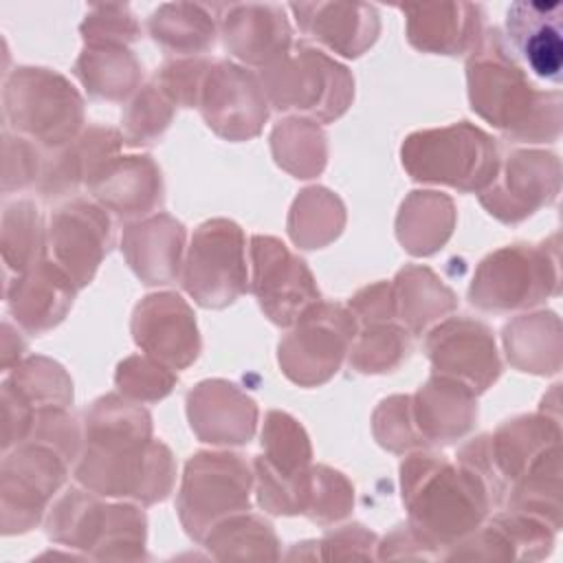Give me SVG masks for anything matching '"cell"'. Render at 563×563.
<instances>
[{
	"label": "cell",
	"instance_id": "484cf974",
	"mask_svg": "<svg viewBox=\"0 0 563 563\" xmlns=\"http://www.w3.org/2000/svg\"><path fill=\"white\" fill-rule=\"evenodd\" d=\"M44 224L37 207L29 200L13 202L2 216V260L7 275H24L42 262Z\"/></svg>",
	"mask_w": 563,
	"mask_h": 563
},
{
	"label": "cell",
	"instance_id": "52a82bcc",
	"mask_svg": "<svg viewBox=\"0 0 563 563\" xmlns=\"http://www.w3.org/2000/svg\"><path fill=\"white\" fill-rule=\"evenodd\" d=\"M183 286L205 308H222L244 292V240L235 222L209 220L198 227L185 262Z\"/></svg>",
	"mask_w": 563,
	"mask_h": 563
},
{
	"label": "cell",
	"instance_id": "ba28073f",
	"mask_svg": "<svg viewBox=\"0 0 563 563\" xmlns=\"http://www.w3.org/2000/svg\"><path fill=\"white\" fill-rule=\"evenodd\" d=\"M251 473L240 455L198 453L189 460L178 497L180 519L200 539L216 519L249 508Z\"/></svg>",
	"mask_w": 563,
	"mask_h": 563
},
{
	"label": "cell",
	"instance_id": "5bb4252c",
	"mask_svg": "<svg viewBox=\"0 0 563 563\" xmlns=\"http://www.w3.org/2000/svg\"><path fill=\"white\" fill-rule=\"evenodd\" d=\"M134 341L174 369L187 367L200 350L196 321L187 303L174 292L145 297L132 321Z\"/></svg>",
	"mask_w": 563,
	"mask_h": 563
},
{
	"label": "cell",
	"instance_id": "9a60e30c",
	"mask_svg": "<svg viewBox=\"0 0 563 563\" xmlns=\"http://www.w3.org/2000/svg\"><path fill=\"white\" fill-rule=\"evenodd\" d=\"M427 347L438 374L455 378L471 389H486L499 374L490 332L482 323L449 321L431 332Z\"/></svg>",
	"mask_w": 563,
	"mask_h": 563
},
{
	"label": "cell",
	"instance_id": "ac0fdd59",
	"mask_svg": "<svg viewBox=\"0 0 563 563\" xmlns=\"http://www.w3.org/2000/svg\"><path fill=\"white\" fill-rule=\"evenodd\" d=\"M222 33L227 48L257 66L279 59L290 46V29L277 4H229L222 7Z\"/></svg>",
	"mask_w": 563,
	"mask_h": 563
},
{
	"label": "cell",
	"instance_id": "d6986e66",
	"mask_svg": "<svg viewBox=\"0 0 563 563\" xmlns=\"http://www.w3.org/2000/svg\"><path fill=\"white\" fill-rule=\"evenodd\" d=\"M290 11L306 35L345 57L361 55L378 33L376 9L361 2H306L290 4Z\"/></svg>",
	"mask_w": 563,
	"mask_h": 563
},
{
	"label": "cell",
	"instance_id": "277c9868",
	"mask_svg": "<svg viewBox=\"0 0 563 563\" xmlns=\"http://www.w3.org/2000/svg\"><path fill=\"white\" fill-rule=\"evenodd\" d=\"M7 125L26 139L59 150L77 134L84 110L77 90L55 70L15 68L2 90Z\"/></svg>",
	"mask_w": 563,
	"mask_h": 563
},
{
	"label": "cell",
	"instance_id": "603a6c76",
	"mask_svg": "<svg viewBox=\"0 0 563 563\" xmlns=\"http://www.w3.org/2000/svg\"><path fill=\"white\" fill-rule=\"evenodd\" d=\"M183 224L169 216L145 220L125 231L123 251L130 266L145 284H167L178 275V257L183 246Z\"/></svg>",
	"mask_w": 563,
	"mask_h": 563
},
{
	"label": "cell",
	"instance_id": "3957f363",
	"mask_svg": "<svg viewBox=\"0 0 563 563\" xmlns=\"http://www.w3.org/2000/svg\"><path fill=\"white\" fill-rule=\"evenodd\" d=\"M402 165L418 183L479 191L495 180L499 161L493 139L462 121L407 136L402 143Z\"/></svg>",
	"mask_w": 563,
	"mask_h": 563
},
{
	"label": "cell",
	"instance_id": "7a4b0ae2",
	"mask_svg": "<svg viewBox=\"0 0 563 563\" xmlns=\"http://www.w3.org/2000/svg\"><path fill=\"white\" fill-rule=\"evenodd\" d=\"M402 501L413 537L422 545H453L471 534L486 515L488 488L477 471L453 466L435 455H411L402 468Z\"/></svg>",
	"mask_w": 563,
	"mask_h": 563
},
{
	"label": "cell",
	"instance_id": "5b68a950",
	"mask_svg": "<svg viewBox=\"0 0 563 563\" xmlns=\"http://www.w3.org/2000/svg\"><path fill=\"white\" fill-rule=\"evenodd\" d=\"M260 70L262 90L279 112H303L319 121H332L345 112L352 97L347 70L306 44H295Z\"/></svg>",
	"mask_w": 563,
	"mask_h": 563
},
{
	"label": "cell",
	"instance_id": "9c48e42d",
	"mask_svg": "<svg viewBox=\"0 0 563 563\" xmlns=\"http://www.w3.org/2000/svg\"><path fill=\"white\" fill-rule=\"evenodd\" d=\"M354 339L352 314L332 303H314L297 321V330L279 343V363L299 385H319L336 374Z\"/></svg>",
	"mask_w": 563,
	"mask_h": 563
},
{
	"label": "cell",
	"instance_id": "7c38bea8",
	"mask_svg": "<svg viewBox=\"0 0 563 563\" xmlns=\"http://www.w3.org/2000/svg\"><path fill=\"white\" fill-rule=\"evenodd\" d=\"M198 103L209 128L227 139L255 136L268 117L257 77L231 62L209 66Z\"/></svg>",
	"mask_w": 563,
	"mask_h": 563
},
{
	"label": "cell",
	"instance_id": "4fadbf2b",
	"mask_svg": "<svg viewBox=\"0 0 563 563\" xmlns=\"http://www.w3.org/2000/svg\"><path fill=\"white\" fill-rule=\"evenodd\" d=\"M51 244L57 264L77 286H86L112 244V227L97 205L75 200L51 218Z\"/></svg>",
	"mask_w": 563,
	"mask_h": 563
},
{
	"label": "cell",
	"instance_id": "4dcf8cb0",
	"mask_svg": "<svg viewBox=\"0 0 563 563\" xmlns=\"http://www.w3.org/2000/svg\"><path fill=\"white\" fill-rule=\"evenodd\" d=\"M84 40L95 44H121L136 37V22L128 7L121 4H108V7H95L90 15H86V22L81 24Z\"/></svg>",
	"mask_w": 563,
	"mask_h": 563
},
{
	"label": "cell",
	"instance_id": "ffe728a7",
	"mask_svg": "<svg viewBox=\"0 0 563 563\" xmlns=\"http://www.w3.org/2000/svg\"><path fill=\"white\" fill-rule=\"evenodd\" d=\"M409 42L429 53L457 55L479 42L482 7L466 2L402 7Z\"/></svg>",
	"mask_w": 563,
	"mask_h": 563
},
{
	"label": "cell",
	"instance_id": "2e32d148",
	"mask_svg": "<svg viewBox=\"0 0 563 563\" xmlns=\"http://www.w3.org/2000/svg\"><path fill=\"white\" fill-rule=\"evenodd\" d=\"M561 2H515L506 11V33L528 68L554 86L563 77Z\"/></svg>",
	"mask_w": 563,
	"mask_h": 563
},
{
	"label": "cell",
	"instance_id": "f1b7e54d",
	"mask_svg": "<svg viewBox=\"0 0 563 563\" xmlns=\"http://www.w3.org/2000/svg\"><path fill=\"white\" fill-rule=\"evenodd\" d=\"M169 97L158 90V86H147L132 103L128 112V143L130 145H143L154 143L172 119Z\"/></svg>",
	"mask_w": 563,
	"mask_h": 563
},
{
	"label": "cell",
	"instance_id": "8fae6325",
	"mask_svg": "<svg viewBox=\"0 0 563 563\" xmlns=\"http://www.w3.org/2000/svg\"><path fill=\"white\" fill-rule=\"evenodd\" d=\"M251 255L253 292L271 321L277 325L297 323L303 312L319 303V290L308 266L279 240L255 235Z\"/></svg>",
	"mask_w": 563,
	"mask_h": 563
},
{
	"label": "cell",
	"instance_id": "44dd1931",
	"mask_svg": "<svg viewBox=\"0 0 563 563\" xmlns=\"http://www.w3.org/2000/svg\"><path fill=\"white\" fill-rule=\"evenodd\" d=\"M413 427L420 442H451L471 429L477 413L473 389L464 383L435 374L418 394Z\"/></svg>",
	"mask_w": 563,
	"mask_h": 563
},
{
	"label": "cell",
	"instance_id": "7402d4cb",
	"mask_svg": "<svg viewBox=\"0 0 563 563\" xmlns=\"http://www.w3.org/2000/svg\"><path fill=\"white\" fill-rule=\"evenodd\" d=\"M88 187L108 209H112L123 191H128L117 211L119 218L145 216L163 202L161 172L147 156L114 158Z\"/></svg>",
	"mask_w": 563,
	"mask_h": 563
},
{
	"label": "cell",
	"instance_id": "e0dca14e",
	"mask_svg": "<svg viewBox=\"0 0 563 563\" xmlns=\"http://www.w3.org/2000/svg\"><path fill=\"white\" fill-rule=\"evenodd\" d=\"M75 282L62 266L40 262L24 275L7 279L4 297L13 319L31 334L59 323L75 297Z\"/></svg>",
	"mask_w": 563,
	"mask_h": 563
},
{
	"label": "cell",
	"instance_id": "30bf717a",
	"mask_svg": "<svg viewBox=\"0 0 563 563\" xmlns=\"http://www.w3.org/2000/svg\"><path fill=\"white\" fill-rule=\"evenodd\" d=\"M68 460L51 444L22 442L2 460V526L4 532L37 523L48 497L59 488Z\"/></svg>",
	"mask_w": 563,
	"mask_h": 563
},
{
	"label": "cell",
	"instance_id": "83f0119b",
	"mask_svg": "<svg viewBox=\"0 0 563 563\" xmlns=\"http://www.w3.org/2000/svg\"><path fill=\"white\" fill-rule=\"evenodd\" d=\"M409 352L407 332L387 323H369L361 332L352 363L358 372H387Z\"/></svg>",
	"mask_w": 563,
	"mask_h": 563
},
{
	"label": "cell",
	"instance_id": "8992f818",
	"mask_svg": "<svg viewBox=\"0 0 563 563\" xmlns=\"http://www.w3.org/2000/svg\"><path fill=\"white\" fill-rule=\"evenodd\" d=\"M466 70L473 110L506 134L528 136V117L539 106L534 99L545 95L528 84L497 29L479 35Z\"/></svg>",
	"mask_w": 563,
	"mask_h": 563
},
{
	"label": "cell",
	"instance_id": "f546056e",
	"mask_svg": "<svg viewBox=\"0 0 563 563\" xmlns=\"http://www.w3.org/2000/svg\"><path fill=\"white\" fill-rule=\"evenodd\" d=\"M176 376L167 367H161L147 358H128L121 363L117 374V385L132 398L158 400L169 394Z\"/></svg>",
	"mask_w": 563,
	"mask_h": 563
},
{
	"label": "cell",
	"instance_id": "1f68e13d",
	"mask_svg": "<svg viewBox=\"0 0 563 563\" xmlns=\"http://www.w3.org/2000/svg\"><path fill=\"white\" fill-rule=\"evenodd\" d=\"M42 161L37 150L24 136L4 132V191L22 189L40 178Z\"/></svg>",
	"mask_w": 563,
	"mask_h": 563
},
{
	"label": "cell",
	"instance_id": "d4e9b609",
	"mask_svg": "<svg viewBox=\"0 0 563 563\" xmlns=\"http://www.w3.org/2000/svg\"><path fill=\"white\" fill-rule=\"evenodd\" d=\"M205 4H163L150 18V31L167 51L194 55L213 46L216 24Z\"/></svg>",
	"mask_w": 563,
	"mask_h": 563
},
{
	"label": "cell",
	"instance_id": "6da1fadb",
	"mask_svg": "<svg viewBox=\"0 0 563 563\" xmlns=\"http://www.w3.org/2000/svg\"><path fill=\"white\" fill-rule=\"evenodd\" d=\"M86 422V449L75 471L86 488L145 504L167 495L172 457L163 444L150 442V416L143 409L108 396Z\"/></svg>",
	"mask_w": 563,
	"mask_h": 563
},
{
	"label": "cell",
	"instance_id": "cb8c5ba5",
	"mask_svg": "<svg viewBox=\"0 0 563 563\" xmlns=\"http://www.w3.org/2000/svg\"><path fill=\"white\" fill-rule=\"evenodd\" d=\"M75 73L95 97L123 99L139 81L141 66L121 44H95L86 46Z\"/></svg>",
	"mask_w": 563,
	"mask_h": 563
},
{
	"label": "cell",
	"instance_id": "4316f807",
	"mask_svg": "<svg viewBox=\"0 0 563 563\" xmlns=\"http://www.w3.org/2000/svg\"><path fill=\"white\" fill-rule=\"evenodd\" d=\"M4 383L18 391L33 409L66 407L73 398L70 380L55 363L46 358H29L4 378Z\"/></svg>",
	"mask_w": 563,
	"mask_h": 563
}]
</instances>
